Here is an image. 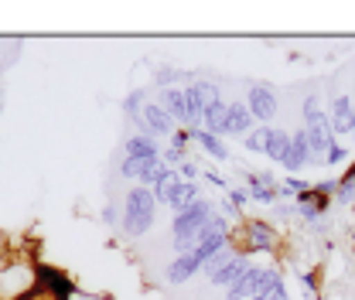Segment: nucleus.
Listing matches in <instances>:
<instances>
[{
    "label": "nucleus",
    "instance_id": "dca6fc26",
    "mask_svg": "<svg viewBox=\"0 0 355 300\" xmlns=\"http://www.w3.org/2000/svg\"><path fill=\"white\" fill-rule=\"evenodd\" d=\"M181 174L178 171H168L150 191H154V198H157V205H168V209H175V202H178V191H181Z\"/></svg>",
    "mask_w": 355,
    "mask_h": 300
},
{
    "label": "nucleus",
    "instance_id": "cd10ccee",
    "mask_svg": "<svg viewBox=\"0 0 355 300\" xmlns=\"http://www.w3.org/2000/svg\"><path fill=\"white\" fill-rule=\"evenodd\" d=\"M140 164H144V161H137V157H127V161H120V174H123L127 181H137V177H140Z\"/></svg>",
    "mask_w": 355,
    "mask_h": 300
},
{
    "label": "nucleus",
    "instance_id": "a878e982",
    "mask_svg": "<svg viewBox=\"0 0 355 300\" xmlns=\"http://www.w3.org/2000/svg\"><path fill=\"white\" fill-rule=\"evenodd\" d=\"M188 143H191V130L178 127L171 136H168V147H175V150H181V154H188Z\"/></svg>",
    "mask_w": 355,
    "mask_h": 300
},
{
    "label": "nucleus",
    "instance_id": "5701e85b",
    "mask_svg": "<svg viewBox=\"0 0 355 300\" xmlns=\"http://www.w3.org/2000/svg\"><path fill=\"white\" fill-rule=\"evenodd\" d=\"M195 89H198V96H202L205 109H209L212 103H222V89H219V82H212V79H195Z\"/></svg>",
    "mask_w": 355,
    "mask_h": 300
},
{
    "label": "nucleus",
    "instance_id": "412c9836",
    "mask_svg": "<svg viewBox=\"0 0 355 300\" xmlns=\"http://www.w3.org/2000/svg\"><path fill=\"white\" fill-rule=\"evenodd\" d=\"M266 140H270V127H253L243 136V147L250 154H266Z\"/></svg>",
    "mask_w": 355,
    "mask_h": 300
},
{
    "label": "nucleus",
    "instance_id": "c85d7f7f",
    "mask_svg": "<svg viewBox=\"0 0 355 300\" xmlns=\"http://www.w3.org/2000/svg\"><path fill=\"white\" fill-rule=\"evenodd\" d=\"M345 157H349V154H345V147H342V143L335 140V143L328 147V154H324V161H321V164H342Z\"/></svg>",
    "mask_w": 355,
    "mask_h": 300
},
{
    "label": "nucleus",
    "instance_id": "2f4dec72",
    "mask_svg": "<svg viewBox=\"0 0 355 300\" xmlns=\"http://www.w3.org/2000/svg\"><path fill=\"white\" fill-rule=\"evenodd\" d=\"M205 181H209V184H216V188H222V191H229V181H225L222 174H216V171H205Z\"/></svg>",
    "mask_w": 355,
    "mask_h": 300
},
{
    "label": "nucleus",
    "instance_id": "9d476101",
    "mask_svg": "<svg viewBox=\"0 0 355 300\" xmlns=\"http://www.w3.org/2000/svg\"><path fill=\"white\" fill-rule=\"evenodd\" d=\"M257 127L253 113L246 103H229V120H225V136H246L250 130Z\"/></svg>",
    "mask_w": 355,
    "mask_h": 300
},
{
    "label": "nucleus",
    "instance_id": "f257e3e1",
    "mask_svg": "<svg viewBox=\"0 0 355 300\" xmlns=\"http://www.w3.org/2000/svg\"><path fill=\"white\" fill-rule=\"evenodd\" d=\"M154 218H157V198H154V191L150 188H140V184L130 188L127 198H123V218H120L123 236H130V239L147 236L154 229Z\"/></svg>",
    "mask_w": 355,
    "mask_h": 300
},
{
    "label": "nucleus",
    "instance_id": "a211bd4d",
    "mask_svg": "<svg viewBox=\"0 0 355 300\" xmlns=\"http://www.w3.org/2000/svg\"><path fill=\"white\" fill-rule=\"evenodd\" d=\"M225 120H229V103L222 99V103H212L209 109H205V116H202V130H209V133H216L225 140Z\"/></svg>",
    "mask_w": 355,
    "mask_h": 300
},
{
    "label": "nucleus",
    "instance_id": "c756f323",
    "mask_svg": "<svg viewBox=\"0 0 355 300\" xmlns=\"http://www.w3.org/2000/svg\"><path fill=\"white\" fill-rule=\"evenodd\" d=\"M178 174H181V181H198L202 168H198V164H191V161H184V164L178 168Z\"/></svg>",
    "mask_w": 355,
    "mask_h": 300
},
{
    "label": "nucleus",
    "instance_id": "20e7f679",
    "mask_svg": "<svg viewBox=\"0 0 355 300\" xmlns=\"http://www.w3.org/2000/svg\"><path fill=\"white\" fill-rule=\"evenodd\" d=\"M133 127L137 133H144V136H154V140H161V136H171L175 133V120L168 116V109L161 106V103H150L147 99V106H144V113L133 120Z\"/></svg>",
    "mask_w": 355,
    "mask_h": 300
},
{
    "label": "nucleus",
    "instance_id": "7c9ffc66",
    "mask_svg": "<svg viewBox=\"0 0 355 300\" xmlns=\"http://www.w3.org/2000/svg\"><path fill=\"white\" fill-rule=\"evenodd\" d=\"M301 113H304V123H308L311 116L318 113V96H304V109Z\"/></svg>",
    "mask_w": 355,
    "mask_h": 300
},
{
    "label": "nucleus",
    "instance_id": "473e14b6",
    "mask_svg": "<svg viewBox=\"0 0 355 300\" xmlns=\"http://www.w3.org/2000/svg\"><path fill=\"white\" fill-rule=\"evenodd\" d=\"M103 222H106V225H116V209H113V205L103 209Z\"/></svg>",
    "mask_w": 355,
    "mask_h": 300
},
{
    "label": "nucleus",
    "instance_id": "39448f33",
    "mask_svg": "<svg viewBox=\"0 0 355 300\" xmlns=\"http://www.w3.org/2000/svg\"><path fill=\"white\" fill-rule=\"evenodd\" d=\"M246 106H250V113H253V120L266 127L277 113H280V106H277V92L266 86V82H257V86H250L246 92Z\"/></svg>",
    "mask_w": 355,
    "mask_h": 300
},
{
    "label": "nucleus",
    "instance_id": "393cba45",
    "mask_svg": "<svg viewBox=\"0 0 355 300\" xmlns=\"http://www.w3.org/2000/svg\"><path fill=\"white\" fill-rule=\"evenodd\" d=\"M335 198H338L342 205H349V202L355 198V164L349 168V174L338 181V191H335Z\"/></svg>",
    "mask_w": 355,
    "mask_h": 300
},
{
    "label": "nucleus",
    "instance_id": "aec40b11",
    "mask_svg": "<svg viewBox=\"0 0 355 300\" xmlns=\"http://www.w3.org/2000/svg\"><path fill=\"white\" fill-rule=\"evenodd\" d=\"M246 184H250V202H257V205H273V202H280V198H277V188L260 184L257 174H246Z\"/></svg>",
    "mask_w": 355,
    "mask_h": 300
},
{
    "label": "nucleus",
    "instance_id": "f8f14e48",
    "mask_svg": "<svg viewBox=\"0 0 355 300\" xmlns=\"http://www.w3.org/2000/svg\"><path fill=\"white\" fill-rule=\"evenodd\" d=\"M304 164H311L308 130H294V133H291V157H287L284 171H287V174H294V171H301Z\"/></svg>",
    "mask_w": 355,
    "mask_h": 300
},
{
    "label": "nucleus",
    "instance_id": "9b49d317",
    "mask_svg": "<svg viewBox=\"0 0 355 300\" xmlns=\"http://www.w3.org/2000/svg\"><path fill=\"white\" fill-rule=\"evenodd\" d=\"M161 106L168 109V116L175 120V127L188 130V103H184V89H161Z\"/></svg>",
    "mask_w": 355,
    "mask_h": 300
},
{
    "label": "nucleus",
    "instance_id": "ddd939ff",
    "mask_svg": "<svg viewBox=\"0 0 355 300\" xmlns=\"http://www.w3.org/2000/svg\"><path fill=\"white\" fill-rule=\"evenodd\" d=\"M260 273H263L260 266H250L236 283L225 287V300H250L253 297V290H257V283H260Z\"/></svg>",
    "mask_w": 355,
    "mask_h": 300
},
{
    "label": "nucleus",
    "instance_id": "f704fd0d",
    "mask_svg": "<svg viewBox=\"0 0 355 300\" xmlns=\"http://www.w3.org/2000/svg\"><path fill=\"white\" fill-rule=\"evenodd\" d=\"M0 113H3V92H0Z\"/></svg>",
    "mask_w": 355,
    "mask_h": 300
},
{
    "label": "nucleus",
    "instance_id": "7ed1b4c3",
    "mask_svg": "<svg viewBox=\"0 0 355 300\" xmlns=\"http://www.w3.org/2000/svg\"><path fill=\"white\" fill-rule=\"evenodd\" d=\"M236 239L243 242L239 253H246V256H253V253H277L280 249V236L273 232V225L263 222V218H246Z\"/></svg>",
    "mask_w": 355,
    "mask_h": 300
},
{
    "label": "nucleus",
    "instance_id": "b1692460",
    "mask_svg": "<svg viewBox=\"0 0 355 300\" xmlns=\"http://www.w3.org/2000/svg\"><path fill=\"white\" fill-rule=\"evenodd\" d=\"M181 79H184V72H181V69H175V65H161V69L154 72V82H157L161 89H175Z\"/></svg>",
    "mask_w": 355,
    "mask_h": 300
},
{
    "label": "nucleus",
    "instance_id": "f3484780",
    "mask_svg": "<svg viewBox=\"0 0 355 300\" xmlns=\"http://www.w3.org/2000/svg\"><path fill=\"white\" fill-rule=\"evenodd\" d=\"M266 157L273 161V164H287V157H291V133L287 130H277L270 127V140H266Z\"/></svg>",
    "mask_w": 355,
    "mask_h": 300
},
{
    "label": "nucleus",
    "instance_id": "72a5a7b5",
    "mask_svg": "<svg viewBox=\"0 0 355 300\" xmlns=\"http://www.w3.org/2000/svg\"><path fill=\"white\" fill-rule=\"evenodd\" d=\"M352 133H355V103H352Z\"/></svg>",
    "mask_w": 355,
    "mask_h": 300
},
{
    "label": "nucleus",
    "instance_id": "6ab92c4d",
    "mask_svg": "<svg viewBox=\"0 0 355 300\" xmlns=\"http://www.w3.org/2000/svg\"><path fill=\"white\" fill-rule=\"evenodd\" d=\"M168 171H171V168H164V161H161V157H150V161H144V164H140V177H137V184H140V188H154V184H157Z\"/></svg>",
    "mask_w": 355,
    "mask_h": 300
},
{
    "label": "nucleus",
    "instance_id": "4be33fe9",
    "mask_svg": "<svg viewBox=\"0 0 355 300\" xmlns=\"http://www.w3.org/2000/svg\"><path fill=\"white\" fill-rule=\"evenodd\" d=\"M147 89H133L130 96L123 99V113H127V120H137L140 113H144V106H147Z\"/></svg>",
    "mask_w": 355,
    "mask_h": 300
},
{
    "label": "nucleus",
    "instance_id": "bb28decb",
    "mask_svg": "<svg viewBox=\"0 0 355 300\" xmlns=\"http://www.w3.org/2000/svg\"><path fill=\"white\" fill-rule=\"evenodd\" d=\"M225 198L232 202V209H236V212H243V209H246V202H250V191H243V188H229V191H225Z\"/></svg>",
    "mask_w": 355,
    "mask_h": 300
},
{
    "label": "nucleus",
    "instance_id": "f03ea898",
    "mask_svg": "<svg viewBox=\"0 0 355 300\" xmlns=\"http://www.w3.org/2000/svg\"><path fill=\"white\" fill-rule=\"evenodd\" d=\"M212 215H216V205H212L209 198H198L195 205L175 212V218H171V232H175V253L178 256H184V253L195 249V236H198V229H205V222H209Z\"/></svg>",
    "mask_w": 355,
    "mask_h": 300
},
{
    "label": "nucleus",
    "instance_id": "0eeeda50",
    "mask_svg": "<svg viewBox=\"0 0 355 300\" xmlns=\"http://www.w3.org/2000/svg\"><path fill=\"white\" fill-rule=\"evenodd\" d=\"M202 266H205V263L195 256V253L175 256L171 263H168V270H164V280H168V283H175V287H178V283H188V280H191V276H195Z\"/></svg>",
    "mask_w": 355,
    "mask_h": 300
},
{
    "label": "nucleus",
    "instance_id": "6e6552de",
    "mask_svg": "<svg viewBox=\"0 0 355 300\" xmlns=\"http://www.w3.org/2000/svg\"><path fill=\"white\" fill-rule=\"evenodd\" d=\"M250 266H253V263H250V256L236 249V256L229 259L225 266H219V270L209 276V283H212V287H229V283H236V280H239V276H243Z\"/></svg>",
    "mask_w": 355,
    "mask_h": 300
},
{
    "label": "nucleus",
    "instance_id": "1a4fd4ad",
    "mask_svg": "<svg viewBox=\"0 0 355 300\" xmlns=\"http://www.w3.org/2000/svg\"><path fill=\"white\" fill-rule=\"evenodd\" d=\"M123 154L137 157V161H150V157H161V140L154 136H144V133H130L123 140Z\"/></svg>",
    "mask_w": 355,
    "mask_h": 300
},
{
    "label": "nucleus",
    "instance_id": "2eb2a0df",
    "mask_svg": "<svg viewBox=\"0 0 355 300\" xmlns=\"http://www.w3.org/2000/svg\"><path fill=\"white\" fill-rule=\"evenodd\" d=\"M331 133H352V99L349 96H335L331 99Z\"/></svg>",
    "mask_w": 355,
    "mask_h": 300
},
{
    "label": "nucleus",
    "instance_id": "423d86ee",
    "mask_svg": "<svg viewBox=\"0 0 355 300\" xmlns=\"http://www.w3.org/2000/svg\"><path fill=\"white\" fill-rule=\"evenodd\" d=\"M35 283H42V287H48V290H51V294H58V297H65V300L76 294L72 280H69L62 270L48 266V263H38V266H35Z\"/></svg>",
    "mask_w": 355,
    "mask_h": 300
},
{
    "label": "nucleus",
    "instance_id": "4468645a",
    "mask_svg": "<svg viewBox=\"0 0 355 300\" xmlns=\"http://www.w3.org/2000/svg\"><path fill=\"white\" fill-rule=\"evenodd\" d=\"M191 140H195L212 161H229V147H225L222 136H216V133H209V130H202V127H195L191 130Z\"/></svg>",
    "mask_w": 355,
    "mask_h": 300
}]
</instances>
